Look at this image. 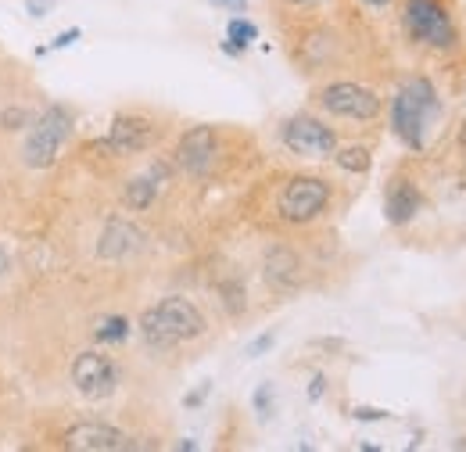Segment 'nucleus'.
<instances>
[{
    "instance_id": "obj_10",
    "label": "nucleus",
    "mask_w": 466,
    "mask_h": 452,
    "mask_svg": "<svg viewBox=\"0 0 466 452\" xmlns=\"http://www.w3.org/2000/svg\"><path fill=\"white\" fill-rule=\"evenodd\" d=\"M219 155V137L212 126H190L176 144V166L187 176H205Z\"/></svg>"
},
{
    "instance_id": "obj_22",
    "label": "nucleus",
    "mask_w": 466,
    "mask_h": 452,
    "mask_svg": "<svg viewBox=\"0 0 466 452\" xmlns=\"http://www.w3.org/2000/svg\"><path fill=\"white\" fill-rule=\"evenodd\" d=\"M351 416H355V420H388V413H384V409H373V406H355Z\"/></svg>"
},
{
    "instance_id": "obj_5",
    "label": "nucleus",
    "mask_w": 466,
    "mask_h": 452,
    "mask_svg": "<svg viewBox=\"0 0 466 452\" xmlns=\"http://www.w3.org/2000/svg\"><path fill=\"white\" fill-rule=\"evenodd\" d=\"M330 205V183L323 176H291L277 198V212L288 223H312Z\"/></svg>"
},
{
    "instance_id": "obj_20",
    "label": "nucleus",
    "mask_w": 466,
    "mask_h": 452,
    "mask_svg": "<svg viewBox=\"0 0 466 452\" xmlns=\"http://www.w3.org/2000/svg\"><path fill=\"white\" fill-rule=\"evenodd\" d=\"M273 344H277V334H273V331H266L262 338H255L251 344H248V355H251V359H258V355H266Z\"/></svg>"
},
{
    "instance_id": "obj_19",
    "label": "nucleus",
    "mask_w": 466,
    "mask_h": 452,
    "mask_svg": "<svg viewBox=\"0 0 466 452\" xmlns=\"http://www.w3.org/2000/svg\"><path fill=\"white\" fill-rule=\"evenodd\" d=\"M29 122H33V115L25 112V108H7V112L0 115V126H4L7 133H18V129H29Z\"/></svg>"
},
{
    "instance_id": "obj_15",
    "label": "nucleus",
    "mask_w": 466,
    "mask_h": 452,
    "mask_svg": "<svg viewBox=\"0 0 466 452\" xmlns=\"http://www.w3.org/2000/svg\"><path fill=\"white\" fill-rule=\"evenodd\" d=\"M162 166H155L151 172H140V176H133V180H126V187H122V205L129 209V212H147L151 205H155V198H158V180H162Z\"/></svg>"
},
{
    "instance_id": "obj_24",
    "label": "nucleus",
    "mask_w": 466,
    "mask_h": 452,
    "mask_svg": "<svg viewBox=\"0 0 466 452\" xmlns=\"http://www.w3.org/2000/svg\"><path fill=\"white\" fill-rule=\"evenodd\" d=\"M51 7H55V0H29V15L33 18H47Z\"/></svg>"
},
{
    "instance_id": "obj_1",
    "label": "nucleus",
    "mask_w": 466,
    "mask_h": 452,
    "mask_svg": "<svg viewBox=\"0 0 466 452\" xmlns=\"http://www.w3.org/2000/svg\"><path fill=\"white\" fill-rule=\"evenodd\" d=\"M137 327H140V338L147 341V348H155V352H169V348L183 344V341L201 338L208 324H205L201 309H198L190 298L169 294V298L147 305V309L140 313Z\"/></svg>"
},
{
    "instance_id": "obj_14",
    "label": "nucleus",
    "mask_w": 466,
    "mask_h": 452,
    "mask_svg": "<svg viewBox=\"0 0 466 452\" xmlns=\"http://www.w3.org/2000/svg\"><path fill=\"white\" fill-rule=\"evenodd\" d=\"M266 283L273 287V291H294L298 281H301V262H298V255H294L291 248H269L266 252Z\"/></svg>"
},
{
    "instance_id": "obj_30",
    "label": "nucleus",
    "mask_w": 466,
    "mask_h": 452,
    "mask_svg": "<svg viewBox=\"0 0 466 452\" xmlns=\"http://www.w3.org/2000/svg\"><path fill=\"white\" fill-rule=\"evenodd\" d=\"M288 4H298V7H301V4H316V0H288Z\"/></svg>"
},
{
    "instance_id": "obj_12",
    "label": "nucleus",
    "mask_w": 466,
    "mask_h": 452,
    "mask_svg": "<svg viewBox=\"0 0 466 452\" xmlns=\"http://www.w3.org/2000/svg\"><path fill=\"white\" fill-rule=\"evenodd\" d=\"M140 248H144V233L129 223V220H118V216L108 220L105 230H101V237H97V255L105 262H122V259L137 255Z\"/></svg>"
},
{
    "instance_id": "obj_13",
    "label": "nucleus",
    "mask_w": 466,
    "mask_h": 452,
    "mask_svg": "<svg viewBox=\"0 0 466 452\" xmlns=\"http://www.w3.org/2000/svg\"><path fill=\"white\" fill-rule=\"evenodd\" d=\"M420 209H423V194L416 190V183L406 180V176L391 180V187H388V194H384V216H388V223L406 226L409 220H416Z\"/></svg>"
},
{
    "instance_id": "obj_26",
    "label": "nucleus",
    "mask_w": 466,
    "mask_h": 452,
    "mask_svg": "<svg viewBox=\"0 0 466 452\" xmlns=\"http://www.w3.org/2000/svg\"><path fill=\"white\" fill-rule=\"evenodd\" d=\"M7 273H11V252L0 244V283L7 281Z\"/></svg>"
},
{
    "instance_id": "obj_18",
    "label": "nucleus",
    "mask_w": 466,
    "mask_h": 452,
    "mask_svg": "<svg viewBox=\"0 0 466 452\" xmlns=\"http://www.w3.org/2000/svg\"><path fill=\"white\" fill-rule=\"evenodd\" d=\"M330 159H334L345 172H370V166H373V155H370L366 148H359V144H355V148H341V151H334Z\"/></svg>"
},
{
    "instance_id": "obj_27",
    "label": "nucleus",
    "mask_w": 466,
    "mask_h": 452,
    "mask_svg": "<svg viewBox=\"0 0 466 452\" xmlns=\"http://www.w3.org/2000/svg\"><path fill=\"white\" fill-rule=\"evenodd\" d=\"M216 7H230V11H248V0H212Z\"/></svg>"
},
{
    "instance_id": "obj_16",
    "label": "nucleus",
    "mask_w": 466,
    "mask_h": 452,
    "mask_svg": "<svg viewBox=\"0 0 466 452\" xmlns=\"http://www.w3.org/2000/svg\"><path fill=\"white\" fill-rule=\"evenodd\" d=\"M255 40H258V26H255V22H248V18H230L223 51H227V55H240V51L251 47Z\"/></svg>"
},
{
    "instance_id": "obj_2",
    "label": "nucleus",
    "mask_w": 466,
    "mask_h": 452,
    "mask_svg": "<svg viewBox=\"0 0 466 452\" xmlns=\"http://www.w3.org/2000/svg\"><path fill=\"white\" fill-rule=\"evenodd\" d=\"M441 115V101L431 79L412 76L399 87L395 101H391V133L406 144L409 151H423L427 148V133Z\"/></svg>"
},
{
    "instance_id": "obj_23",
    "label": "nucleus",
    "mask_w": 466,
    "mask_h": 452,
    "mask_svg": "<svg viewBox=\"0 0 466 452\" xmlns=\"http://www.w3.org/2000/svg\"><path fill=\"white\" fill-rule=\"evenodd\" d=\"M269 396H273V388H269V385H262V388L255 392V409H258L262 416H269Z\"/></svg>"
},
{
    "instance_id": "obj_6",
    "label": "nucleus",
    "mask_w": 466,
    "mask_h": 452,
    "mask_svg": "<svg viewBox=\"0 0 466 452\" xmlns=\"http://www.w3.org/2000/svg\"><path fill=\"white\" fill-rule=\"evenodd\" d=\"M72 388L90 402H105V398L116 396L118 388V366L108 352H97V348H83L76 359H72Z\"/></svg>"
},
{
    "instance_id": "obj_4",
    "label": "nucleus",
    "mask_w": 466,
    "mask_h": 452,
    "mask_svg": "<svg viewBox=\"0 0 466 452\" xmlns=\"http://www.w3.org/2000/svg\"><path fill=\"white\" fill-rule=\"evenodd\" d=\"M402 22H406L409 36L423 47H434V51H452L460 33L449 18V11L438 4V0H406V11H402Z\"/></svg>"
},
{
    "instance_id": "obj_21",
    "label": "nucleus",
    "mask_w": 466,
    "mask_h": 452,
    "mask_svg": "<svg viewBox=\"0 0 466 452\" xmlns=\"http://www.w3.org/2000/svg\"><path fill=\"white\" fill-rule=\"evenodd\" d=\"M76 40H79V29H65V33H61V36L55 40V44H51V47H40L36 55H51V51H61V47H68V44H76Z\"/></svg>"
},
{
    "instance_id": "obj_7",
    "label": "nucleus",
    "mask_w": 466,
    "mask_h": 452,
    "mask_svg": "<svg viewBox=\"0 0 466 452\" xmlns=\"http://www.w3.org/2000/svg\"><path fill=\"white\" fill-rule=\"evenodd\" d=\"M316 101H319L323 112L338 115V118H351V122H370V118H377L380 108H384V101H380L377 90H370L362 83H351V79L327 83Z\"/></svg>"
},
{
    "instance_id": "obj_11",
    "label": "nucleus",
    "mask_w": 466,
    "mask_h": 452,
    "mask_svg": "<svg viewBox=\"0 0 466 452\" xmlns=\"http://www.w3.org/2000/svg\"><path fill=\"white\" fill-rule=\"evenodd\" d=\"M155 144V122L144 115L122 112L112 118V129L105 137V148L112 155H140Z\"/></svg>"
},
{
    "instance_id": "obj_3",
    "label": "nucleus",
    "mask_w": 466,
    "mask_h": 452,
    "mask_svg": "<svg viewBox=\"0 0 466 452\" xmlns=\"http://www.w3.org/2000/svg\"><path fill=\"white\" fill-rule=\"evenodd\" d=\"M72 126H76V115L68 105L51 101L44 112L36 115L25 129V140H22V162L29 170H51L61 159L68 137H72Z\"/></svg>"
},
{
    "instance_id": "obj_17",
    "label": "nucleus",
    "mask_w": 466,
    "mask_h": 452,
    "mask_svg": "<svg viewBox=\"0 0 466 452\" xmlns=\"http://www.w3.org/2000/svg\"><path fill=\"white\" fill-rule=\"evenodd\" d=\"M94 338L101 344H118V341L129 338V320L126 316H101L94 324Z\"/></svg>"
},
{
    "instance_id": "obj_29",
    "label": "nucleus",
    "mask_w": 466,
    "mask_h": 452,
    "mask_svg": "<svg viewBox=\"0 0 466 452\" xmlns=\"http://www.w3.org/2000/svg\"><path fill=\"white\" fill-rule=\"evenodd\" d=\"M362 4H370V7H388L391 0H362Z\"/></svg>"
},
{
    "instance_id": "obj_8",
    "label": "nucleus",
    "mask_w": 466,
    "mask_h": 452,
    "mask_svg": "<svg viewBox=\"0 0 466 452\" xmlns=\"http://www.w3.org/2000/svg\"><path fill=\"white\" fill-rule=\"evenodd\" d=\"M280 137H284V148L298 159H330L338 151V133L312 115H291Z\"/></svg>"
},
{
    "instance_id": "obj_9",
    "label": "nucleus",
    "mask_w": 466,
    "mask_h": 452,
    "mask_svg": "<svg viewBox=\"0 0 466 452\" xmlns=\"http://www.w3.org/2000/svg\"><path fill=\"white\" fill-rule=\"evenodd\" d=\"M61 446L72 452H126L137 449V442L116 427V424H101V420H83V424H72L65 435H61Z\"/></svg>"
},
{
    "instance_id": "obj_25",
    "label": "nucleus",
    "mask_w": 466,
    "mask_h": 452,
    "mask_svg": "<svg viewBox=\"0 0 466 452\" xmlns=\"http://www.w3.org/2000/svg\"><path fill=\"white\" fill-rule=\"evenodd\" d=\"M323 385H327V381H323V374H316V377H312V385H309V398H312V402H319V398H323Z\"/></svg>"
},
{
    "instance_id": "obj_28",
    "label": "nucleus",
    "mask_w": 466,
    "mask_h": 452,
    "mask_svg": "<svg viewBox=\"0 0 466 452\" xmlns=\"http://www.w3.org/2000/svg\"><path fill=\"white\" fill-rule=\"evenodd\" d=\"M205 396H208V385H205L201 392H194V396H187V398H183V406H201V402H205Z\"/></svg>"
}]
</instances>
